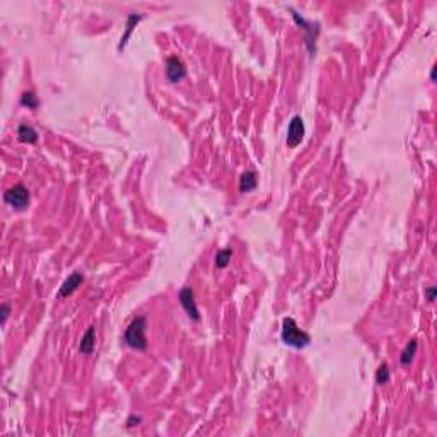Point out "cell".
<instances>
[{"instance_id": "obj_12", "label": "cell", "mask_w": 437, "mask_h": 437, "mask_svg": "<svg viewBox=\"0 0 437 437\" xmlns=\"http://www.w3.org/2000/svg\"><path fill=\"white\" fill-rule=\"evenodd\" d=\"M417 348H418L417 340H412V341H410V343L406 345V348L403 350V352H401V357H400L401 364H403V366H408L410 362L413 361L415 354H417Z\"/></svg>"}, {"instance_id": "obj_3", "label": "cell", "mask_w": 437, "mask_h": 437, "mask_svg": "<svg viewBox=\"0 0 437 437\" xmlns=\"http://www.w3.org/2000/svg\"><path fill=\"white\" fill-rule=\"evenodd\" d=\"M4 200H6L7 205H11L12 209L17 210H24L29 203V192L24 185H14L12 188H9L6 193H4Z\"/></svg>"}, {"instance_id": "obj_13", "label": "cell", "mask_w": 437, "mask_h": 437, "mask_svg": "<svg viewBox=\"0 0 437 437\" xmlns=\"http://www.w3.org/2000/svg\"><path fill=\"white\" fill-rule=\"evenodd\" d=\"M232 258V251L231 249H220L217 253V256H215V265H217L219 268H226L229 265V261H231Z\"/></svg>"}, {"instance_id": "obj_6", "label": "cell", "mask_w": 437, "mask_h": 437, "mask_svg": "<svg viewBox=\"0 0 437 437\" xmlns=\"http://www.w3.org/2000/svg\"><path fill=\"white\" fill-rule=\"evenodd\" d=\"M166 75H167V79H169V82H172V84H176V82L183 80L185 77H187V68H185L183 62H181L178 57L167 58V62H166Z\"/></svg>"}, {"instance_id": "obj_10", "label": "cell", "mask_w": 437, "mask_h": 437, "mask_svg": "<svg viewBox=\"0 0 437 437\" xmlns=\"http://www.w3.org/2000/svg\"><path fill=\"white\" fill-rule=\"evenodd\" d=\"M256 185H258V178H256V172H253V171L244 172V174L239 178V190L243 193L253 192V190L256 188Z\"/></svg>"}, {"instance_id": "obj_18", "label": "cell", "mask_w": 437, "mask_h": 437, "mask_svg": "<svg viewBox=\"0 0 437 437\" xmlns=\"http://www.w3.org/2000/svg\"><path fill=\"white\" fill-rule=\"evenodd\" d=\"M434 299H435V287H429L427 289V301L434 302Z\"/></svg>"}, {"instance_id": "obj_11", "label": "cell", "mask_w": 437, "mask_h": 437, "mask_svg": "<svg viewBox=\"0 0 437 437\" xmlns=\"http://www.w3.org/2000/svg\"><path fill=\"white\" fill-rule=\"evenodd\" d=\"M94 341H96V338H94V326H89L88 331H85V335L82 336V340H80L79 350L82 354H85V356H89V354H93V350H94Z\"/></svg>"}, {"instance_id": "obj_17", "label": "cell", "mask_w": 437, "mask_h": 437, "mask_svg": "<svg viewBox=\"0 0 437 437\" xmlns=\"http://www.w3.org/2000/svg\"><path fill=\"white\" fill-rule=\"evenodd\" d=\"M142 422V418L140 417H137V415H132V417L128 418L127 420V427H135V425H138V423Z\"/></svg>"}, {"instance_id": "obj_9", "label": "cell", "mask_w": 437, "mask_h": 437, "mask_svg": "<svg viewBox=\"0 0 437 437\" xmlns=\"http://www.w3.org/2000/svg\"><path fill=\"white\" fill-rule=\"evenodd\" d=\"M140 19H142V16H140V14H130V16H128L127 29H125V34L122 36V40H120L118 50H123V48H125V45H127V43H128V38L132 36L133 29H135V26H137V23H138V21H140Z\"/></svg>"}, {"instance_id": "obj_1", "label": "cell", "mask_w": 437, "mask_h": 437, "mask_svg": "<svg viewBox=\"0 0 437 437\" xmlns=\"http://www.w3.org/2000/svg\"><path fill=\"white\" fill-rule=\"evenodd\" d=\"M280 338H282L285 345L294 348H304L311 343V336L306 331H302L292 318H285L282 321Z\"/></svg>"}, {"instance_id": "obj_4", "label": "cell", "mask_w": 437, "mask_h": 437, "mask_svg": "<svg viewBox=\"0 0 437 437\" xmlns=\"http://www.w3.org/2000/svg\"><path fill=\"white\" fill-rule=\"evenodd\" d=\"M304 133H306V128H304V122H302L301 116H294L289 123V128H287V147H297L302 142L304 138Z\"/></svg>"}, {"instance_id": "obj_7", "label": "cell", "mask_w": 437, "mask_h": 437, "mask_svg": "<svg viewBox=\"0 0 437 437\" xmlns=\"http://www.w3.org/2000/svg\"><path fill=\"white\" fill-rule=\"evenodd\" d=\"M84 282V275L80 272H73V274L68 277L67 280L63 282V285L60 287V292H58V297H67L70 296L72 292H75V289Z\"/></svg>"}, {"instance_id": "obj_19", "label": "cell", "mask_w": 437, "mask_h": 437, "mask_svg": "<svg viewBox=\"0 0 437 437\" xmlns=\"http://www.w3.org/2000/svg\"><path fill=\"white\" fill-rule=\"evenodd\" d=\"M430 80H432V82L435 80V68H432V72H430Z\"/></svg>"}, {"instance_id": "obj_2", "label": "cell", "mask_w": 437, "mask_h": 437, "mask_svg": "<svg viewBox=\"0 0 437 437\" xmlns=\"http://www.w3.org/2000/svg\"><path fill=\"white\" fill-rule=\"evenodd\" d=\"M145 330H147V319L144 316H138V318H135L128 324L127 331H125V343L135 350H145L147 348Z\"/></svg>"}, {"instance_id": "obj_15", "label": "cell", "mask_w": 437, "mask_h": 437, "mask_svg": "<svg viewBox=\"0 0 437 437\" xmlns=\"http://www.w3.org/2000/svg\"><path fill=\"white\" fill-rule=\"evenodd\" d=\"M389 381V369L386 364H381L378 373H376V383L378 384H386Z\"/></svg>"}, {"instance_id": "obj_8", "label": "cell", "mask_w": 437, "mask_h": 437, "mask_svg": "<svg viewBox=\"0 0 437 437\" xmlns=\"http://www.w3.org/2000/svg\"><path fill=\"white\" fill-rule=\"evenodd\" d=\"M17 138L21 142H26V144H36L38 142V132L29 125H21L17 128Z\"/></svg>"}, {"instance_id": "obj_5", "label": "cell", "mask_w": 437, "mask_h": 437, "mask_svg": "<svg viewBox=\"0 0 437 437\" xmlns=\"http://www.w3.org/2000/svg\"><path fill=\"white\" fill-rule=\"evenodd\" d=\"M180 302L183 306V309L187 311V314L193 321H198L200 319V313H198V308H197V302H195V297H193V291L192 287H183L180 291Z\"/></svg>"}, {"instance_id": "obj_16", "label": "cell", "mask_w": 437, "mask_h": 437, "mask_svg": "<svg viewBox=\"0 0 437 437\" xmlns=\"http://www.w3.org/2000/svg\"><path fill=\"white\" fill-rule=\"evenodd\" d=\"M0 314H2V324H6L9 314H11V308H9V304H6V302H4L2 308H0Z\"/></svg>"}, {"instance_id": "obj_14", "label": "cell", "mask_w": 437, "mask_h": 437, "mask_svg": "<svg viewBox=\"0 0 437 437\" xmlns=\"http://www.w3.org/2000/svg\"><path fill=\"white\" fill-rule=\"evenodd\" d=\"M21 105L28 106L29 110H36V108H38V98H36V94H34L33 91H28V93H24L23 96H21Z\"/></svg>"}]
</instances>
